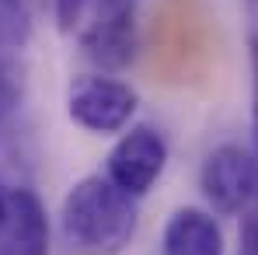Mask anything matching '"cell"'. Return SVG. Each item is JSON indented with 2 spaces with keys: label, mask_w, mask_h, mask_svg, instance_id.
Wrapping results in <instances>:
<instances>
[{
  "label": "cell",
  "mask_w": 258,
  "mask_h": 255,
  "mask_svg": "<svg viewBox=\"0 0 258 255\" xmlns=\"http://www.w3.org/2000/svg\"><path fill=\"white\" fill-rule=\"evenodd\" d=\"M4 210H7V196L0 192V220H4Z\"/></svg>",
  "instance_id": "30bf717a"
},
{
  "label": "cell",
  "mask_w": 258,
  "mask_h": 255,
  "mask_svg": "<svg viewBox=\"0 0 258 255\" xmlns=\"http://www.w3.org/2000/svg\"><path fill=\"white\" fill-rule=\"evenodd\" d=\"M136 224H140V213L133 196L101 175L81 178L67 192L63 213H59L63 245L70 255L126 252L129 241L136 238Z\"/></svg>",
  "instance_id": "6da1fadb"
},
{
  "label": "cell",
  "mask_w": 258,
  "mask_h": 255,
  "mask_svg": "<svg viewBox=\"0 0 258 255\" xmlns=\"http://www.w3.org/2000/svg\"><path fill=\"white\" fill-rule=\"evenodd\" d=\"M84 4L87 0H56V21H59L63 32H74L77 28L81 14H84Z\"/></svg>",
  "instance_id": "9c48e42d"
},
{
  "label": "cell",
  "mask_w": 258,
  "mask_h": 255,
  "mask_svg": "<svg viewBox=\"0 0 258 255\" xmlns=\"http://www.w3.org/2000/svg\"><path fill=\"white\" fill-rule=\"evenodd\" d=\"M133 53V0H101L91 28L84 32V56L105 70H122Z\"/></svg>",
  "instance_id": "5b68a950"
},
{
  "label": "cell",
  "mask_w": 258,
  "mask_h": 255,
  "mask_svg": "<svg viewBox=\"0 0 258 255\" xmlns=\"http://www.w3.org/2000/svg\"><path fill=\"white\" fill-rule=\"evenodd\" d=\"M203 192L220 213H244L258 196V161L237 143H223L203 165Z\"/></svg>",
  "instance_id": "3957f363"
},
{
  "label": "cell",
  "mask_w": 258,
  "mask_h": 255,
  "mask_svg": "<svg viewBox=\"0 0 258 255\" xmlns=\"http://www.w3.org/2000/svg\"><path fill=\"white\" fill-rule=\"evenodd\" d=\"M164 255H223V231L213 213L181 207L164 227Z\"/></svg>",
  "instance_id": "52a82bcc"
},
{
  "label": "cell",
  "mask_w": 258,
  "mask_h": 255,
  "mask_svg": "<svg viewBox=\"0 0 258 255\" xmlns=\"http://www.w3.org/2000/svg\"><path fill=\"white\" fill-rule=\"evenodd\" d=\"M136 91L115 77H84L70 87L67 112L77 126L91 133H119L136 116Z\"/></svg>",
  "instance_id": "7a4b0ae2"
},
{
  "label": "cell",
  "mask_w": 258,
  "mask_h": 255,
  "mask_svg": "<svg viewBox=\"0 0 258 255\" xmlns=\"http://www.w3.org/2000/svg\"><path fill=\"white\" fill-rule=\"evenodd\" d=\"M168 165V143L154 126H136L108 154V182H115L133 199L150 192Z\"/></svg>",
  "instance_id": "277c9868"
},
{
  "label": "cell",
  "mask_w": 258,
  "mask_h": 255,
  "mask_svg": "<svg viewBox=\"0 0 258 255\" xmlns=\"http://www.w3.org/2000/svg\"><path fill=\"white\" fill-rule=\"evenodd\" d=\"M18 98H21V81H18V70H14L7 60H0V123H4V116L18 105Z\"/></svg>",
  "instance_id": "ba28073f"
},
{
  "label": "cell",
  "mask_w": 258,
  "mask_h": 255,
  "mask_svg": "<svg viewBox=\"0 0 258 255\" xmlns=\"http://www.w3.org/2000/svg\"><path fill=\"white\" fill-rule=\"evenodd\" d=\"M0 255H49V220L32 189H11L0 220Z\"/></svg>",
  "instance_id": "8992f818"
}]
</instances>
